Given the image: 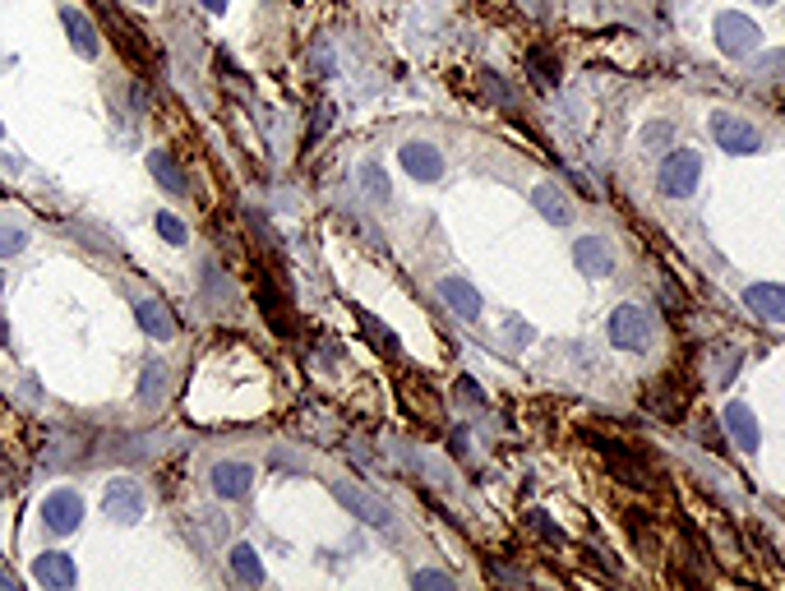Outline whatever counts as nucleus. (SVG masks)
Returning <instances> with one entry per match:
<instances>
[{"mask_svg":"<svg viewBox=\"0 0 785 591\" xmlns=\"http://www.w3.org/2000/svg\"><path fill=\"white\" fill-rule=\"evenodd\" d=\"M610 342L624 351H647L652 347V319L638 305H615V314H610Z\"/></svg>","mask_w":785,"mask_h":591,"instance_id":"nucleus-4","label":"nucleus"},{"mask_svg":"<svg viewBox=\"0 0 785 591\" xmlns=\"http://www.w3.org/2000/svg\"><path fill=\"white\" fill-rule=\"evenodd\" d=\"M698 176H702V157L693 148H675L661 162V171H656V185H661L665 199H689L698 190Z\"/></svg>","mask_w":785,"mask_h":591,"instance_id":"nucleus-3","label":"nucleus"},{"mask_svg":"<svg viewBox=\"0 0 785 591\" xmlns=\"http://www.w3.org/2000/svg\"><path fill=\"white\" fill-rule=\"evenodd\" d=\"M139 5H153V0H139Z\"/></svg>","mask_w":785,"mask_h":591,"instance_id":"nucleus-39","label":"nucleus"},{"mask_svg":"<svg viewBox=\"0 0 785 591\" xmlns=\"http://www.w3.org/2000/svg\"><path fill=\"white\" fill-rule=\"evenodd\" d=\"M208 485H213V495L222 499H245L254 485V471L245 462H218V467L208 471Z\"/></svg>","mask_w":785,"mask_h":591,"instance_id":"nucleus-12","label":"nucleus"},{"mask_svg":"<svg viewBox=\"0 0 785 591\" xmlns=\"http://www.w3.org/2000/svg\"><path fill=\"white\" fill-rule=\"evenodd\" d=\"M0 134H5V125H0Z\"/></svg>","mask_w":785,"mask_h":591,"instance_id":"nucleus-40","label":"nucleus"},{"mask_svg":"<svg viewBox=\"0 0 785 591\" xmlns=\"http://www.w3.org/2000/svg\"><path fill=\"white\" fill-rule=\"evenodd\" d=\"M744 305H749L753 314H762V319L785 324V287H776V282H753V287L744 291Z\"/></svg>","mask_w":785,"mask_h":591,"instance_id":"nucleus-15","label":"nucleus"},{"mask_svg":"<svg viewBox=\"0 0 785 591\" xmlns=\"http://www.w3.org/2000/svg\"><path fill=\"white\" fill-rule=\"evenodd\" d=\"M416 587H439V591H453V578H448V573H435V568H421V573H416Z\"/></svg>","mask_w":785,"mask_h":591,"instance_id":"nucleus-30","label":"nucleus"},{"mask_svg":"<svg viewBox=\"0 0 785 591\" xmlns=\"http://www.w3.org/2000/svg\"><path fill=\"white\" fill-rule=\"evenodd\" d=\"M79 518H84V499L74 495V490H51L47 504H42V522H47L51 531L70 536V531L79 527Z\"/></svg>","mask_w":785,"mask_h":591,"instance_id":"nucleus-11","label":"nucleus"},{"mask_svg":"<svg viewBox=\"0 0 785 591\" xmlns=\"http://www.w3.org/2000/svg\"><path fill=\"white\" fill-rule=\"evenodd\" d=\"M93 10L102 14V28H107L111 37H116V47H121L125 65H134V74H153V70H157V47H153V37H148L139 24H130V19H125V10L116 5V0H93Z\"/></svg>","mask_w":785,"mask_h":591,"instance_id":"nucleus-1","label":"nucleus"},{"mask_svg":"<svg viewBox=\"0 0 785 591\" xmlns=\"http://www.w3.org/2000/svg\"><path fill=\"white\" fill-rule=\"evenodd\" d=\"M333 495H338V504L347 508V513H356V518H361V522H370V527H388V522L398 518V513H393V508H388L379 495H370L365 485L338 481V485H333Z\"/></svg>","mask_w":785,"mask_h":591,"instance_id":"nucleus-5","label":"nucleus"},{"mask_svg":"<svg viewBox=\"0 0 785 591\" xmlns=\"http://www.w3.org/2000/svg\"><path fill=\"white\" fill-rule=\"evenodd\" d=\"M532 531H536V536H545V541H564V531H559L555 527V522H550V518H545V513H532Z\"/></svg>","mask_w":785,"mask_h":591,"instance_id":"nucleus-31","label":"nucleus"},{"mask_svg":"<svg viewBox=\"0 0 785 591\" xmlns=\"http://www.w3.org/2000/svg\"><path fill=\"white\" fill-rule=\"evenodd\" d=\"M361 181H365V194H370L375 204H384V199H388V185H384V171H379L375 162H365V167H361Z\"/></svg>","mask_w":785,"mask_h":591,"instance_id":"nucleus-27","label":"nucleus"},{"mask_svg":"<svg viewBox=\"0 0 785 591\" xmlns=\"http://www.w3.org/2000/svg\"><path fill=\"white\" fill-rule=\"evenodd\" d=\"M402 402H407L411 416H421V421H439V416H444V407H439V398H435V388L425 384L421 374H407V379H402Z\"/></svg>","mask_w":785,"mask_h":591,"instance_id":"nucleus-14","label":"nucleus"},{"mask_svg":"<svg viewBox=\"0 0 785 591\" xmlns=\"http://www.w3.org/2000/svg\"><path fill=\"white\" fill-rule=\"evenodd\" d=\"M458 398L462 402H481V388H476V379H458Z\"/></svg>","mask_w":785,"mask_h":591,"instance_id":"nucleus-33","label":"nucleus"},{"mask_svg":"<svg viewBox=\"0 0 785 591\" xmlns=\"http://www.w3.org/2000/svg\"><path fill=\"white\" fill-rule=\"evenodd\" d=\"M716 42H721L725 56H749V51L762 42V33H758L753 19H744V14H721V19H716Z\"/></svg>","mask_w":785,"mask_h":591,"instance_id":"nucleus-8","label":"nucleus"},{"mask_svg":"<svg viewBox=\"0 0 785 591\" xmlns=\"http://www.w3.org/2000/svg\"><path fill=\"white\" fill-rule=\"evenodd\" d=\"M102 513H107L111 522L144 518V490H139V481H111L107 495H102Z\"/></svg>","mask_w":785,"mask_h":591,"instance_id":"nucleus-9","label":"nucleus"},{"mask_svg":"<svg viewBox=\"0 0 785 591\" xmlns=\"http://www.w3.org/2000/svg\"><path fill=\"white\" fill-rule=\"evenodd\" d=\"M33 573H37V582H42V587H51V591H70L74 587L70 555H37Z\"/></svg>","mask_w":785,"mask_h":591,"instance_id":"nucleus-19","label":"nucleus"},{"mask_svg":"<svg viewBox=\"0 0 785 591\" xmlns=\"http://www.w3.org/2000/svg\"><path fill=\"white\" fill-rule=\"evenodd\" d=\"M647 407H652L656 416H665V421H679V416H684V398H679V393H670L665 384L647 388Z\"/></svg>","mask_w":785,"mask_h":591,"instance_id":"nucleus-24","label":"nucleus"},{"mask_svg":"<svg viewBox=\"0 0 785 591\" xmlns=\"http://www.w3.org/2000/svg\"><path fill=\"white\" fill-rule=\"evenodd\" d=\"M167 388H171V370L162 361H148L144 374H139V402H144V407H162V402H167Z\"/></svg>","mask_w":785,"mask_h":591,"instance_id":"nucleus-20","label":"nucleus"},{"mask_svg":"<svg viewBox=\"0 0 785 591\" xmlns=\"http://www.w3.org/2000/svg\"><path fill=\"white\" fill-rule=\"evenodd\" d=\"M721 421H725V430H730V439H735V448H744V453L758 448V421H753V411L744 407V402H730Z\"/></svg>","mask_w":785,"mask_h":591,"instance_id":"nucleus-18","label":"nucleus"},{"mask_svg":"<svg viewBox=\"0 0 785 591\" xmlns=\"http://www.w3.org/2000/svg\"><path fill=\"white\" fill-rule=\"evenodd\" d=\"M712 134H716V144L725 148V153H739V157H749L762 148V134L753 130L749 121H739V116H730V111H716L712 116Z\"/></svg>","mask_w":785,"mask_h":591,"instance_id":"nucleus-6","label":"nucleus"},{"mask_svg":"<svg viewBox=\"0 0 785 591\" xmlns=\"http://www.w3.org/2000/svg\"><path fill=\"white\" fill-rule=\"evenodd\" d=\"M148 167H153V176L162 181V190H171V194H185V190H190V185H185V171L176 167L167 153H153V157H148Z\"/></svg>","mask_w":785,"mask_h":591,"instance_id":"nucleus-23","label":"nucleus"},{"mask_svg":"<svg viewBox=\"0 0 785 591\" xmlns=\"http://www.w3.org/2000/svg\"><path fill=\"white\" fill-rule=\"evenodd\" d=\"M481 84H485V93L495 97L499 107H513V93H508V84H504V88H499V84H495V74H481Z\"/></svg>","mask_w":785,"mask_h":591,"instance_id":"nucleus-32","label":"nucleus"},{"mask_svg":"<svg viewBox=\"0 0 785 591\" xmlns=\"http://www.w3.org/2000/svg\"><path fill=\"white\" fill-rule=\"evenodd\" d=\"M28 245V231L24 227H0V259H10Z\"/></svg>","mask_w":785,"mask_h":591,"instance_id":"nucleus-28","label":"nucleus"},{"mask_svg":"<svg viewBox=\"0 0 785 591\" xmlns=\"http://www.w3.org/2000/svg\"><path fill=\"white\" fill-rule=\"evenodd\" d=\"M0 591H14V573H10V568H0Z\"/></svg>","mask_w":785,"mask_h":591,"instance_id":"nucleus-35","label":"nucleus"},{"mask_svg":"<svg viewBox=\"0 0 785 591\" xmlns=\"http://www.w3.org/2000/svg\"><path fill=\"white\" fill-rule=\"evenodd\" d=\"M204 10H213V14H222V10H227V0H204Z\"/></svg>","mask_w":785,"mask_h":591,"instance_id":"nucleus-36","label":"nucleus"},{"mask_svg":"<svg viewBox=\"0 0 785 591\" xmlns=\"http://www.w3.org/2000/svg\"><path fill=\"white\" fill-rule=\"evenodd\" d=\"M758 5H767V0H758Z\"/></svg>","mask_w":785,"mask_h":591,"instance_id":"nucleus-41","label":"nucleus"},{"mask_svg":"<svg viewBox=\"0 0 785 591\" xmlns=\"http://www.w3.org/2000/svg\"><path fill=\"white\" fill-rule=\"evenodd\" d=\"M231 573L241 582H250V587H259L264 582V564H259V555H254V545H231Z\"/></svg>","mask_w":785,"mask_h":591,"instance_id":"nucleus-22","label":"nucleus"},{"mask_svg":"<svg viewBox=\"0 0 785 591\" xmlns=\"http://www.w3.org/2000/svg\"><path fill=\"white\" fill-rule=\"evenodd\" d=\"M642 139H647V144H665V139H670V125H652Z\"/></svg>","mask_w":785,"mask_h":591,"instance_id":"nucleus-34","label":"nucleus"},{"mask_svg":"<svg viewBox=\"0 0 785 591\" xmlns=\"http://www.w3.org/2000/svg\"><path fill=\"white\" fill-rule=\"evenodd\" d=\"M628 531H633V541H638L642 555L652 559V555H656V531L647 536V527H642V513H628Z\"/></svg>","mask_w":785,"mask_h":591,"instance_id":"nucleus-29","label":"nucleus"},{"mask_svg":"<svg viewBox=\"0 0 785 591\" xmlns=\"http://www.w3.org/2000/svg\"><path fill=\"white\" fill-rule=\"evenodd\" d=\"M527 65H532L536 88H555V84H559V70H555V56H550V51L536 47L532 56H527Z\"/></svg>","mask_w":785,"mask_h":591,"instance_id":"nucleus-25","label":"nucleus"},{"mask_svg":"<svg viewBox=\"0 0 785 591\" xmlns=\"http://www.w3.org/2000/svg\"><path fill=\"white\" fill-rule=\"evenodd\" d=\"M5 342H10V324H5V319H0V347H5Z\"/></svg>","mask_w":785,"mask_h":591,"instance_id":"nucleus-37","label":"nucleus"},{"mask_svg":"<svg viewBox=\"0 0 785 591\" xmlns=\"http://www.w3.org/2000/svg\"><path fill=\"white\" fill-rule=\"evenodd\" d=\"M439 296H444V305L458 319H476L481 314V296H476V287H471L467 278H444L439 282Z\"/></svg>","mask_w":785,"mask_h":591,"instance_id":"nucleus-17","label":"nucleus"},{"mask_svg":"<svg viewBox=\"0 0 785 591\" xmlns=\"http://www.w3.org/2000/svg\"><path fill=\"white\" fill-rule=\"evenodd\" d=\"M134 319H139V328H144L148 338H157V342H171L176 333H181L176 310H171L167 301H157V296H139V301H134Z\"/></svg>","mask_w":785,"mask_h":591,"instance_id":"nucleus-7","label":"nucleus"},{"mask_svg":"<svg viewBox=\"0 0 785 591\" xmlns=\"http://www.w3.org/2000/svg\"><path fill=\"white\" fill-rule=\"evenodd\" d=\"M532 204L541 208V218H545V222H555V227H568V218H573L568 199L559 194V185H550V181H541V185L532 190Z\"/></svg>","mask_w":785,"mask_h":591,"instance_id":"nucleus-21","label":"nucleus"},{"mask_svg":"<svg viewBox=\"0 0 785 591\" xmlns=\"http://www.w3.org/2000/svg\"><path fill=\"white\" fill-rule=\"evenodd\" d=\"M0 291H5V273H0Z\"/></svg>","mask_w":785,"mask_h":591,"instance_id":"nucleus-38","label":"nucleus"},{"mask_svg":"<svg viewBox=\"0 0 785 591\" xmlns=\"http://www.w3.org/2000/svg\"><path fill=\"white\" fill-rule=\"evenodd\" d=\"M61 24H65V33H70V42H74V51H79V56H88V61H93L97 51H102V37H97V28L88 24V14H79L74 5H65V10H61Z\"/></svg>","mask_w":785,"mask_h":591,"instance_id":"nucleus-16","label":"nucleus"},{"mask_svg":"<svg viewBox=\"0 0 785 591\" xmlns=\"http://www.w3.org/2000/svg\"><path fill=\"white\" fill-rule=\"evenodd\" d=\"M573 259H578V268L587 278H610V273H615V250H610L601 236H582V241L573 245Z\"/></svg>","mask_w":785,"mask_h":591,"instance_id":"nucleus-13","label":"nucleus"},{"mask_svg":"<svg viewBox=\"0 0 785 591\" xmlns=\"http://www.w3.org/2000/svg\"><path fill=\"white\" fill-rule=\"evenodd\" d=\"M592 444L601 448V458L610 462V471H615V481L633 485V490H652V485H656L652 462L642 458V453H633L628 444H619V439H601V435H592Z\"/></svg>","mask_w":785,"mask_h":591,"instance_id":"nucleus-2","label":"nucleus"},{"mask_svg":"<svg viewBox=\"0 0 785 591\" xmlns=\"http://www.w3.org/2000/svg\"><path fill=\"white\" fill-rule=\"evenodd\" d=\"M398 162H402V171H407L411 181H439V176H444V153H439L435 144H421V139H416V144H402V153H398Z\"/></svg>","mask_w":785,"mask_h":591,"instance_id":"nucleus-10","label":"nucleus"},{"mask_svg":"<svg viewBox=\"0 0 785 591\" xmlns=\"http://www.w3.org/2000/svg\"><path fill=\"white\" fill-rule=\"evenodd\" d=\"M157 231H162V241H171V245L190 241V231H185V222L176 218V213H157Z\"/></svg>","mask_w":785,"mask_h":591,"instance_id":"nucleus-26","label":"nucleus"}]
</instances>
